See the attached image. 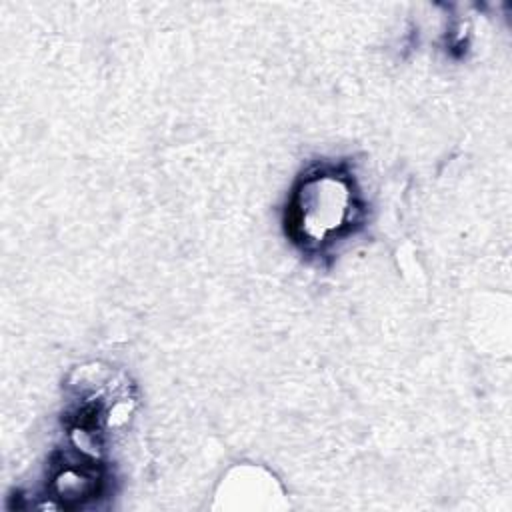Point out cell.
<instances>
[{
  "instance_id": "1",
  "label": "cell",
  "mask_w": 512,
  "mask_h": 512,
  "mask_svg": "<svg viewBox=\"0 0 512 512\" xmlns=\"http://www.w3.org/2000/svg\"><path fill=\"white\" fill-rule=\"evenodd\" d=\"M366 204L344 164H316L300 174L284 210L286 236L306 254H324L362 226Z\"/></svg>"
},
{
  "instance_id": "2",
  "label": "cell",
  "mask_w": 512,
  "mask_h": 512,
  "mask_svg": "<svg viewBox=\"0 0 512 512\" xmlns=\"http://www.w3.org/2000/svg\"><path fill=\"white\" fill-rule=\"evenodd\" d=\"M102 472L98 464L86 462H66L62 464L50 482V492L62 506H80L84 500L94 498L102 490Z\"/></svg>"
}]
</instances>
